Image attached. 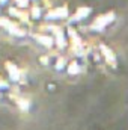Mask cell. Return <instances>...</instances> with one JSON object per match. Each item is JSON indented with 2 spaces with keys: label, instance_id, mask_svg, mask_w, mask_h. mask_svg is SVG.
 <instances>
[{
  "label": "cell",
  "instance_id": "6da1fadb",
  "mask_svg": "<svg viewBox=\"0 0 128 130\" xmlns=\"http://www.w3.org/2000/svg\"><path fill=\"white\" fill-rule=\"evenodd\" d=\"M8 71H9V76H11V79H14L15 82L20 79V76H21V71L15 67V65H11L8 64Z\"/></svg>",
  "mask_w": 128,
  "mask_h": 130
}]
</instances>
